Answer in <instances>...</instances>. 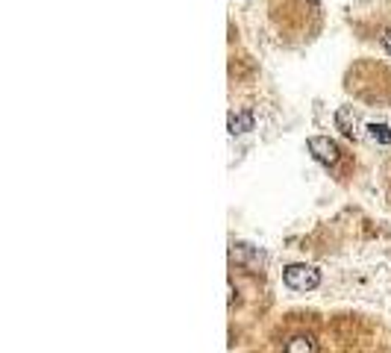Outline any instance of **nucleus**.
<instances>
[{
    "label": "nucleus",
    "mask_w": 391,
    "mask_h": 353,
    "mask_svg": "<svg viewBox=\"0 0 391 353\" xmlns=\"http://www.w3.org/2000/svg\"><path fill=\"white\" fill-rule=\"evenodd\" d=\"M283 283L295 291H312L321 286V274L312 268V265H285L283 268Z\"/></svg>",
    "instance_id": "f257e3e1"
},
{
    "label": "nucleus",
    "mask_w": 391,
    "mask_h": 353,
    "mask_svg": "<svg viewBox=\"0 0 391 353\" xmlns=\"http://www.w3.org/2000/svg\"><path fill=\"white\" fill-rule=\"evenodd\" d=\"M309 153L315 156L321 165H336L341 159L339 145L332 139H327V135H312V139H309Z\"/></svg>",
    "instance_id": "f03ea898"
},
{
    "label": "nucleus",
    "mask_w": 391,
    "mask_h": 353,
    "mask_svg": "<svg viewBox=\"0 0 391 353\" xmlns=\"http://www.w3.org/2000/svg\"><path fill=\"white\" fill-rule=\"evenodd\" d=\"M253 124H256V118H253L250 109H236V112H230V118H227L230 135H244V133L253 130Z\"/></svg>",
    "instance_id": "7ed1b4c3"
},
{
    "label": "nucleus",
    "mask_w": 391,
    "mask_h": 353,
    "mask_svg": "<svg viewBox=\"0 0 391 353\" xmlns=\"http://www.w3.org/2000/svg\"><path fill=\"white\" fill-rule=\"evenodd\" d=\"M336 127L347 135V139H353V135H356V115H353V109H350V106H341V109L336 112Z\"/></svg>",
    "instance_id": "20e7f679"
},
{
    "label": "nucleus",
    "mask_w": 391,
    "mask_h": 353,
    "mask_svg": "<svg viewBox=\"0 0 391 353\" xmlns=\"http://www.w3.org/2000/svg\"><path fill=\"white\" fill-rule=\"evenodd\" d=\"M368 135H370V142H377V145H391V130L385 124H370L368 127Z\"/></svg>",
    "instance_id": "39448f33"
},
{
    "label": "nucleus",
    "mask_w": 391,
    "mask_h": 353,
    "mask_svg": "<svg viewBox=\"0 0 391 353\" xmlns=\"http://www.w3.org/2000/svg\"><path fill=\"white\" fill-rule=\"evenodd\" d=\"M283 353H312V339H309V336H295V339H288V344H285Z\"/></svg>",
    "instance_id": "423d86ee"
},
{
    "label": "nucleus",
    "mask_w": 391,
    "mask_h": 353,
    "mask_svg": "<svg viewBox=\"0 0 391 353\" xmlns=\"http://www.w3.org/2000/svg\"><path fill=\"white\" fill-rule=\"evenodd\" d=\"M382 45H385V50L391 53V30H385V35H382Z\"/></svg>",
    "instance_id": "0eeeda50"
}]
</instances>
